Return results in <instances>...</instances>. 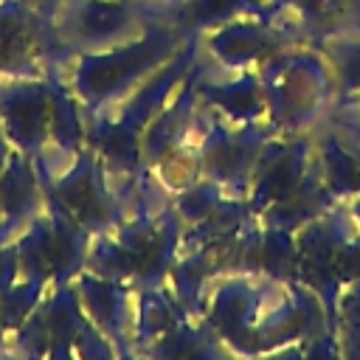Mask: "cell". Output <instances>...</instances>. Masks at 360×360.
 <instances>
[{
	"label": "cell",
	"mask_w": 360,
	"mask_h": 360,
	"mask_svg": "<svg viewBox=\"0 0 360 360\" xmlns=\"http://www.w3.org/2000/svg\"><path fill=\"white\" fill-rule=\"evenodd\" d=\"M183 222L172 205V194L146 172H141L127 214L115 228L98 233L87 253L93 273L127 281L132 287L166 284L169 270L180 253Z\"/></svg>",
	"instance_id": "1"
},
{
	"label": "cell",
	"mask_w": 360,
	"mask_h": 360,
	"mask_svg": "<svg viewBox=\"0 0 360 360\" xmlns=\"http://www.w3.org/2000/svg\"><path fill=\"white\" fill-rule=\"evenodd\" d=\"M200 53H202L200 37H188L172 59H166L146 82H141L115 107L96 112L93 124L87 127L93 149L98 152V166L110 180V186L127 200V205L143 172L141 166L143 135L155 121V115L163 110V104L172 98V93L183 84V79L188 76Z\"/></svg>",
	"instance_id": "2"
},
{
	"label": "cell",
	"mask_w": 360,
	"mask_h": 360,
	"mask_svg": "<svg viewBox=\"0 0 360 360\" xmlns=\"http://www.w3.org/2000/svg\"><path fill=\"white\" fill-rule=\"evenodd\" d=\"M273 135L315 132L332 112L335 76L315 45H292L259 68Z\"/></svg>",
	"instance_id": "3"
},
{
	"label": "cell",
	"mask_w": 360,
	"mask_h": 360,
	"mask_svg": "<svg viewBox=\"0 0 360 360\" xmlns=\"http://www.w3.org/2000/svg\"><path fill=\"white\" fill-rule=\"evenodd\" d=\"M188 37L166 17L155 20L141 37L79 56L73 87L87 112H104L127 98L141 82H146L166 59H172Z\"/></svg>",
	"instance_id": "4"
},
{
	"label": "cell",
	"mask_w": 360,
	"mask_h": 360,
	"mask_svg": "<svg viewBox=\"0 0 360 360\" xmlns=\"http://www.w3.org/2000/svg\"><path fill=\"white\" fill-rule=\"evenodd\" d=\"M287 284L253 273H228L217 278L200 307L197 321L228 349V354H250L259 326L281 301Z\"/></svg>",
	"instance_id": "5"
},
{
	"label": "cell",
	"mask_w": 360,
	"mask_h": 360,
	"mask_svg": "<svg viewBox=\"0 0 360 360\" xmlns=\"http://www.w3.org/2000/svg\"><path fill=\"white\" fill-rule=\"evenodd\" d=\"M160 17V6L135 0H65L56 11L62 39L82 53L129 42Z\"/></svg>",
	"instance_id": "6"
},
{
	"label": "cell",
	"mask_w": 360,
	"mask_h": 360,
	"mask_svg": "<svg viewBox=\"0 0 360 360\" xmlns=\"http://www.w3.org/2000/svg\"><path fill=\"white\" fill-rule=\"evenodd\" d=\"M352 228H354V222H352L349 211L338 202L329 214L292 231L290 284H301L321 298V304L329 312L332 329H335V309H338V298H340L338 253H340V245Z\"/></svg>",
	"instance_id": "7"
},
{
	"label": "cell",
	"mask_w": 360,
	"mask_h": 360,
	"mask_svg": "<svg viewBox=\"0 0 360 360\" xmlns=\"http://www.w3.org/2000/svg\"><path fill=\"white\" fill-rule=\"evenodd\" d=\"M208 112V110H205ZM273 138L267 124H228L208 112L205 129L197 143V169L200 177L219 183L228 194L245 197L250 188V177L256 163Z\"/></svg>",
	"instance_id": "8"
},
{
	"label": "cell",
	"mask_w": 360,
	"mask_h": 360,
	"mask_svg": "<svg viewBox=\"0 0 360 360\" xmlns=\"http://www.w3.org/2000/svg\"><path fill=\"white\" fill-rule=\"evenodd\" d=\"M318 172L315 132L307 135H273L256 163L250 188L245 194L248 214L259 219L273 205L292 197Z\"/></svg>",
	"instance_id": "9"
},
{
	"label": "cell",
	"mask_w": 360,
	"mask_h": 360,
	"mask_svg": "<svg viewBox=\"0 0 360 360\" xmlns=\"http://www.w3.org/2000/svg\"><path fill=\"white\" fill-rule=\"evenodd\" d=\"M200 45H202V56L217 70H259L267 59L298 42H292L259 11V14H242L200 34Z\"/></svg>",
	"instance_id": "10"
},
{
	"label": "cell",
	"mask_w": 360,
	"mask_h": 360,
	"mask_svg": "<svg viewBox=\"0 0 360 360\" xmlns=\"http://www.w3.org/2000/svg\"><path fill=\"white\" fill-rule=\"evenodd\" d=\"M197 101L228 124H264L267 98L259 70H217L205 56L197 73Z\"/></svg>",
	"instance_id": "11"
},
{
	"label": "cell",
	"mask_w": 360,
	"mask_h": 360,
	"mask_svg": "<svg viewBox=\"0 0 360 360\" xmlns=\"http://www.w3.org/2000/svg\"><path fill=\"white\" fill-rule=\"evenodd\" d=\"M79 290L98 332L115 346L118 354H132V323H135L138 287L101 276V273H87L82 276Z\"/></svg>",
	"instance_id": "12"
},
{
	"label": "cell",
	"mask_w": 360,
	"mask_h": 360,
	"mask_svg": "<svg viewBox=\"0 0 360 360\" xmlns=\"http://www.w3.org/2000/svg\"><path fill=\"white\" fill-rule=\"evenodd\" d=\"M318 169L338 202L360 200V138L323 121L315 129Z\"/></svg>",
	"instance_id": "13"
},
{
	"label": "cell",
	"mask_w": 360,
	"mask_h": 360,
	"mask_svg": "<svg viewBox=\"0 0 360 360\" xmlns=\"http://www.w3.org/2000/svg\"><path fill=\"white\" fill-rule=\"evenodd\" d=\"M188 312L172 295L166 284L141 287L135 304V323H132V354H146L158 340H163Z\"/></svg>",
	"instance_id": "14"
},
{
	"label": "cell",
	"mask_w": 360,
	"mask_h": 360,
	"mask_svg": "<svg viewBox=\"0 0 360 360\" xmlns=\"http://www.w3.org/2000/svg\"><path fill=\"white\" fill-rule=\"evenodd\" d=\"M264 0H180L163 11V17L177 25L186 37H200L228 20L242 14H259Z\"/></svg>",
	"instance_id": "15"
},
{
	"label": "cell",
	"mask_w": 360,
	"mask_h": 360,
	"mask_svg": "<svg viewBox=\"0 0 360 360\" xmlns=\"http://www.w3.org/2000/svg\"><path fill=\"white\" fill-rule=\"evenodd\" d=\"M312 45L329 62V70L335 76V98L357 96L360 93V25L323 37Z\"/></svg>",
	"instance_id": "16"
},
{
	"label": "cell",
	"mask_w": 360,
	"mask_h": 360,
	"mask_svg": "<svg viewBox=\"0 0 360 360\" xmlns=\"http://www.w3.org/2000/svg\"><path fill=\"white\" fill-rule=\"evenodd\" d=\"M146 354H152V357H172V360H205V357H225L228 349L194 315H186Z\"/></svg>",
	"instance_id": "17"
},
{
	"label": "cell",
	"mask_w": 360,
	"mask_h": 360,
	"mask_svg": "<svg viewBox=\"0 0 360 360\" xmlns=\"http://www.w3.org/2000/svg\"><path fill=\"white\" fill-rule=\"evenodd\" d=\"M228 197H233V194H228L219 183H214L208 177H197L194 183H188L172 194V205H174L183 228H191L200 219H205L208 214H214Z\"/></svg>",
	"instance_id": "18"
},
{
	"label": "cell",
	"mask_w": 360,
	"mask_h": 360,
	"mask_svg": "<svg viewBox=\"0 0 360 360\" xmlns=\"http://www.w3.org/2000/svg\"><path fill=\"white\" fill-rule=\"evenodd\" d=\"M335 340L340 357H360V290L343 292L335 309Z\"/></svg>",
	"instance_id": "19"
},
{
	"label": "cell",
	"mask_w": 360,
	"mask_h": 360,
	"mask_svg": "<svg viewBox=\"0 0 360 360\" xmlns=\"http://www.w3.org/2000/svg\"><path fill=\"white\" fill-rule=\"evenodd\" d=\"M338 284H340V295L360 290V228L354 225L338 253Z\"/></svg>",
	"instance_id": "20"
},
{
	"label": "cell",
	"mask_w": 360,
	"mask_h": 360,
	"mask_svg": "<svg viewBox=\"0 0 360 360\" xmlns=\"http://www.w3.org/2000/svg\"><path fill=\"white\" fill-rule=\"evenodd\" d=\"M326 121H332L335 127H340V129H346V132L360 138V93L349 96V98H335L332 112H329Z\"/></svg>",
	"instance_id": "21"
},
{
	"label": "cell",
	"mask_w": 360,
	"mask_h": 360,
	"mask_svg": "<svg viewBox=\"0 0 360 360\" xmlns=\"http://www.w3.org/2000/svg\"><path fill=\"white\" fill-rule=\"evenodd\" d=\"M158 3H160V6H163V11H166L169 6H174V3H180V0H158Z\"/></svg>",
	"instance_id": "22"
},
{
	"label": "cell",
	"mask_w": 360,
	"mask_h": 360,
	"mask_svg": "<svg viewBox=\"0 0 360 360\" xmlns=\"http://www.w3.org/2000/svg\"><path fill=\"white\" fill-rule=\"evenodd\" d=\"M135 3H152V6H160L158 0H135ZM160 8H163V6H160Z\"/></svg>",
	"instance_id": "23"
},
{
	"label": "cell",
	"mask_w": 360,
	"mask_h": 360,
	"mask_svg": "<svg viewBox=\"0 0 360 360\" xmlns=\"http://www.w3.org/2000/svg\"><path fill=\"white\" fill-rule=\"evenodd\" d=\"M349 3H352V6H354V8L360 11V0H349Z\"/></svg>",
	"instance_id": "24"
},
{
	"label": "cell",
	"mask_w": 360,
	"mask_h": 360,
	"mask_svg": "<svg viewBox=\"0 0 360 360\" xmlns=\"http://www.w3.org/2000/svg\"><path fill=\"white\" fill-rule=\"evenodd\" d=\"M267 3H270V0H264V6H267Z\"/></svg>",
	"instance_id": "25"
}]
</instances>
